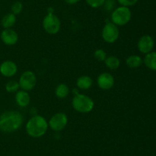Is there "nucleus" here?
Instances as JSON below:
<instances>
[{
  "label": "nucleus",
  "instance_id": "nucleus-11",
  "mask_svg": "<svg viewBox=\"0 0 156 156\" xmlns=\"http://www.w3.org/2000/svg\"><path fill=\"white\" fill-rule=\"evenodd\" d=\"M1 39L6 45H14L18 41V33L12 28H5L1 33Z\"/></svg>",
  "mask_w": 156,
  "mask_h": 156
},
{
  "label": "nucleus",
  "instance_id": "nucleus-16",
  "mask_svg": "<svg viewBox=\"0 0 156 156\" xmlns=\"http://www.w3.org/2000/svg\"><path fill=\"white\" fill-rule=\"evenodd\" d=\"M16 22V15L13 13H8L2 18L1 24L4 28H11Z\"/></svg>",
  "mask_w": 156,
  "mask_h": 156
},
{
  "label": "nucleus",
  "instance_id": "nucleus-18",
  "mask_svg": "<svg viewBox=\"0 0 156 156\" xmlns=\"http://www.w3.org/2000/svg\"><path fill=\"white\" fill-rule=\"evenodd\" d=\"M69 93V89L68 86L65 84H60L56 87L55 90V94L59 99H63L68 96Z\"/></svg>",
  "mask_w": 156,
  "mask_h": 156
},
{
  "label": "nucleus",
  "instance_id": "nucleus-12",
  "mask_svg": "<svg viewBox=\"0 0 156 156\" xmlns=\"http://www.w3.org/2000/svg\"><path fill=\"white\" fill-rule=\"evenodd\" d=\"M18 67L16 64L12 61H5L0 65V73L6 77L13 76L17 73Z\"/></svg>",
  "mask_w": 156,
  "mask_h": 156
},
{
  "label": "nucleus",
  "instance_id": "nucleus-2",
  "mask_svg": "<svg viewBox=\"0 0 156 156\" xmlns=\"http://www.w3.org/2000/svg\"><path fill=\"white\" fill-rule=\"evenodd\" d=\"M48 123L45 118L36 115L30 118L26 124V132L33 138H40L45 135L48 128Z\"/></svg>",
  "mask_w": 156,
  "mask_h": 156
},
{
  "label": "nucleus",
  "instance_id": "nucleus-4",
  "mask_svg": "<svg viewBox=\"0 0 156 156\" xmlns=\"http://www.w3.org/2000/svg\"><path fill=\"white\" fill-rule=\"evenodd\" d=\"M131 16L132 13L129 8L120 6L112 12L111 21L117 26H123L130 21Z\"/></svg>",
  "mask_w": 156,
  "mask_h": 156
},
{
  "label": "nucleus",
  "instance_id": "nucleus-9",
  "mask_svg": "<svg viewBox=\"0 0 156 156\" xmlns=\"http://www.w3.org/2000/svg\"><path fill=\"white\" fill-rule=\"evenodd\" d=\"M154 46H155V41H154L153 38L148 35L142 36L137 44L139 50L141 53L146 54L152 51V49L154 48Z\"/></svg>",
  "mask_w": 156,
  "mask_h": 156
},
{
  "label": "nucleus",
  "instance_id": "nucleus-15",
  "mask_svg": "<svg viewBox=\"0 0 156 156\" xmlns=\"http://www.w3.org/2000/svg\"><path fill=\"white\" fill-rule=\"evenodd\" d=\"M144 64L152 70H156V51H151L146 54L144 58Z\"/></svg>",
  "mask_w": 156,
  "mask_h": 156
},
{
  "label": "nucleus",
  "instance_id": "nucleus-17",
  "mask_svg": "<svg viewBox=\"0 0 156 156\" xmlns=\"http://www.w3.org/2000/svg\"><path fill=\"white\" fill-rule=\"evenodd\" d=\"M143 59L138 55H131L126 60V64L130 68H137L143 64Z\"/></svg>",
  "mask_w": 156,
  "mask_h": 156
},
{
  "label": "nucleus",
  "instance_id": "nucleus-6",
  "mask_svg": "<svg viewBox=\"0 0 156 156\" xmlns=\"http://www.w3.org/2000/svg\"><path fill=\"white\" fill-rule=\"evenodd\" d=\"M20 88L25 91L33 90L37 83V77L35 73L31 70H26L23 72L19 79Z\"/></svg>",
  "mask_w": 156,
  "mask_h": 156
},
{
  "label": "nucleus",
  "instance_id": "nucleus-1",
  "mask_svg": "<svg viewBox=\"0 0 156 156\" xmlns=\"http://www.w3.org/2000/svg\"><path fill=\"white\" fill-rule=\"evenodd\" d=\"M24 121L22 114L18 111H6L0 115V131L14 132L21 127Z\"/></svg>",
  "mask_w": 156,
  "mask_h": 156
},
{
  "label": "nucleus",
  "instance_id": "nucleus-20",
  "mask_svg": "<svg viewBox=\"0 0 156 156\" xmlns=\"http://www.w3.org/2000/svg\"><path fill=\"white\" fill-rule=\"evenodd\" d=\"M20 88L19 83L15 80H11L6 84L5 90L9 93H15Z\"/></svg>",
  "mask_w": 156,
  "mask_h": 156
},
{
  "label": "nucleus",
  "instance_id": "nucleus-5",
  "mask_svg": "<svg viewBox=\"0 0 156 156\" xmlns=\"http://www.w3.org/2000/svg\"><path fill=\"white\" fill-rule=\"evenodd\" d=\"M43 27L45 32L50 35L57 34L61 27L59 17L52 12H49L43 20Z\"/></svg>",
  "mask_w": 156,
  "mask_h": 156
},
{
  "label": "nucleus",
  "instance_id": "nucleus-14",
  "mask_svg": "<svg viewBox=\"0 0 156 156\" xmlns=\"http://www.w3.org/2000/svg\"><path fill=\"white\" fill-rule=\"evenodd\" d=\"M93 84V80L89 76H79L76 81V85L81 90H88L91 87Z\"/></svg>",
  "mask_w": 156,
  "mask_h": 156
},
{
  "label": "nucleus",
  "instance_id": "nucleus-8",
  "mask_svg": "<svg viewBox=\"0 0 156 156\" xmlns=\"http://www.w3.org/2000/svg\"><path fill=\"white\" fill-rule=\"evenodd\" d=\"M68 117L64 113H57L50 118L48 125L52 130L59 132L63 129L67 125Z\"/></svg>",
  "mask_w": 156,
  "mask_h": 156
},
{
  "label": "nucleus",
  "instance_id": "nucleus-22",
  "mask_svg": "<svg viewBox=\"0 0 156 156\" xmlns=\"http://www.w3.org/2000/svg\"><path fill=\"white\" fill-rule=\"evenodd\" d=\"M94 58L98 61H105L107 58V54L102 49H98L94 51Z\"/></svg>",
  "mask_w": 156,
  "mask_h": 156
},
{
  "label": "nucleus",
  "instance_id": "nucleus-13",
  "mask_svg": "<svg viewBox=\"0 0 156 156\" xmlns=\"http://www.w3.org/2000/svg\"><path fill=\"white\" fill-rule=\"evenodd\" d=\"M15 101L19 106L26 107L30 103V95L27 93V91H25V90H18L15 95Z\"/></svg>",
  "mask_w": 156,
  "mask_h": 156
},
{
  "label": "nucleus",
  "instance_id": "nucleus-3",
  "mask_svg": "<svg viewBox=\"0 0 156 156\" xmlns=\"http://www.w3.org/2000/svg\"><path fill=\"white\" fill-rule=\"evenodd\" d=\"M72 104L75 110L82 113H89L94 106L92 99L84 94H76L73 97Z\"/></svg>",
  "mask_w": 156,
  "mask_h": 156
},
{
  "label": "nucleus",
  "instance_id": "nucleus-26",
  "mask_svg": "<svg viewBox=\"0 0 156 156\" xmlns=\"http://www.w3.org/2000/svg\"><path fill=\"white\" fill-rule=\"evenodd\" d=\"M64 1L66 2V3L69 5H75L79 2L80 0H64Z\"/></svg>",
  "mask_w": 156,
  "mask_h": 156
},
{
  "label": "nucleus",
  "instance_id": "nucleus-7",
  "mask_svg": "<svg viewBox=\"0 0 156 156\" xmlns=\"http://www.w3.org/2000/svg\"><path fill=\"white\" fill-rule=\"evenodd\" d=\"M102 38L107 43H114L118 39L120 32L116 24L113 22H108L102 29Z\"/></svg>",
  "mask_w": 156,
  "mask_h": 156
},
{
  "label": "nucleus",
  "instance_id": "nucleus-25",
  "mask_svg": "<svg viewBox=\"0 0 156 156\" xmlns=\"http://www.w3.org/2000/svg\"><path fill=\"white\" fill-rule=\"evenodd\" d=\"M104 6L107 11H111L115 6V1L114 0H105Z\"/></svg>",
  "mask_w": 156,
  "mask_h": 156
},
{
  "label": "nucleus",
  "instance_id": "nucleus-21",
  "mask_svg": "<svg viewBox=\"0 0 156 156\" xmlns=\"http://www.w3.org/2000/svg\"><path fill=\"white\" fill-rule=\"evenodd\" d=\"M11 10H12V13H13L14 15H18L22 12L23 4L19 1L15 2L11 7Z\"/></svg>",
  "mask_w": 156,
  "mask_h": 156
},
{
  "label": "nucleus",
  "instance_id": "nucleus-19",
  "mask_svg": "<svg viewBox=\"0 0 156 156\" xmlns=\"http://www.w3.org/2000/svg\"><path fill=\"white\" fill-rule=\"evenodd\" d=\"M105 62L107 67H108L111 70H116L120 67V61L119 60V58L115 56L107 57Z\"/></svg>",
  "mask_w": 156,
  "mask_h": 156
},
{
  "label": "nucleus",
  "instance_id": "nucleus-23",
  "mask_svg": "<svg viewBox=\"0 0 156 156\" xmlns=\"http://www.w3.org/2000/svg\"><path fill=\"white\" fill-rule=\"evenodd\" d=\"M87 4L91 8H99L101 6H104L105 0H85Z\"/></svg>",
  "mask_w": 156,
  "mask_h": 156
},
{
  "label": "nucleus",
  "instance_id": "nucleus-24",
  "mask_svg": "<svg viewBox=\"0 0 156 156\" xmlns=\"http://www.w3.org/2000/svg\"><path fill=\"white\" fill-rule=\"evenodd\" d=\"M117 2L121 5V6L129 8V6H133L136 4L138 0H117Z\"/></svg>",
  "mask_w": 156,
  "mask_h": 156
},
{
  "label": "nucleus",
  "instance_id": "nucleus-10",
  "mask_svg": "<svg viewBox=\"0 0 156 156\" xmlns=\"http://www.w3.org/2000/svg\"><path fill=\"white\" fill-rule=\"evenodd\" d=\"M97 84L102 90H110L114 84V78L111 73H102L98 77Z\"/></svg>",
  "mask_w": 156,
  "mask_h": 156
}]
</instances>
